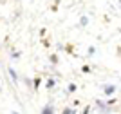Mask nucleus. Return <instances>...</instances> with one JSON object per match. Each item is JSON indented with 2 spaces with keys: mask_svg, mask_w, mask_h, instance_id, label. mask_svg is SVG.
I'll list each match as a JSON object with an SVG mask.
<instances>
[{
  "mask_svg": "<svg viewBox=\"0 0 121 114\" xmlns=\"http://www.w3.org/2000/svg\"><path fill=\"white\" fill-rule=\"evenodd\" d=\"M81 71H83V73H91V67H89V65H83V67H81Z\"/></svg>",
  "mask_w": 121,
  "mask_h": 114,
  "instance_id": "obj_14",
  "label": "nucleus"
},
{
  "mask_svg": "<svg viewBox=\"0 0 121 114\" xmlns=\"http://www.w3.org/2000/svg\"><path fill=\"white\" fill-rule=\"evenodd\" d=\"M96 107L99 109L101 114H108V112H110V109H112V107H108V105H107L103 100H98V101H96Z\"/></svg>",
  "mask_w": 121,
  "mask_h": 114,
  "instance_id": "obj_1",
  "label": "nucleus"
},
{
  "mask_svg": "<svg viewBox=\"0 0 121 114\" xmlns=\"http://www.w3.org/2000/svg\"><path fill=\"white\" fill-rule=\"evenodd\" d=\"M11 114H20V112H16V110H11Z\"/></svg>",
  "mask_w": 121,
  "mask_h": 114,
  "instance_id": "obj_16",
  "label": "nucleus"
},
{
  "mask_svg": "<svg viewBox=\"0 0 121 114\" xmlns=\"http://www.w3.org/2000/svg\"><path fill=\"white\" fill-rule=\"evenodd\" d=\"M67 91H69V92H74V91H76V83H69Z\"/></svg>",
  "mask_w": 121,
  "mask_h": 114,
  "instance_id": "obj_12",
  "label": "nucleus"
},
{
  "mask_svg": "<svg viewBox=\"0 0 121 114\" xmlns=\"http://www.w3.org/2000/svg\"><path fill=\"white\" fill-rule=\"evenodd\" d=\"M61 114H76V112H74L72 109H69V107H67V109H63V112H61Z\"/></svg>",
  "mask_w": 121,
  "mask_h": 114,
  "instance_id": "obj_13",
  "label": "nucleus"
},
{
  "mask_svg": "<svg viewBox=\"0 0 121 114\" xmlns=\"http://www.w3.org/2000/svg\"><path fill=\"white\" fill-rule=\"evenodd\" d=\"M40 114H54V105L52 103H45L43 109L40 110Z\"/></svg>",
  "mask_w": 121,
  "mask_h": 114,
  "instance_id": "obj_4",
  "label": "nucleus"
},
{
  "mask_svg": "<svg viewBox=\"0 0 121 114\" xmlns=\"http://www.w3.org/2000/svg\"><path fill=\"white\" fill-rule=\"evenodd\" d=\"M87 55H89V56H94V55H96V47H94V45H91V47H89V53H87Z\"/></svg>",
  "mask_w": 121,
  "mask_h": 114,
  "instance_id": "obj_10",
  "label": "nucleus"
},
{
  "mask_svg": "<svg viewBox=\"0 0 121 114\" xmlns=\"http://www.w3.org/2000/svg\"><path fill=\"white\" fill-rule=\"evenodd\" d=\"M116 92V85H112V83H105L103 85V94L105 96H112Z\"/></svg>",
  "mask_w": 121,
  "mask_h": 114,
  "instance_id": "obj_2",
  "label": "nucleus"
},
{
  "mask_svg": "<svg viewBox=\"0 0 121 114\" xmlns=\"http://www.w3.org/2000/svg\"><path fill=\"white\" fill-rule=\"evenodd\" d=\"M40 85H42V78H40V76H36V78L33 80V89L38 91V89H40Z\"/></svg>",
  "mask_w": 121,
  "mask_h": 114,
  "instance_id": "obj_5",
  "label": "nucleus"
},
{
  "mask_svg": "<svg viewBox=\"0 0 121 114\" xmlns=\"http://www.w3.org/2000/svg\"><path fill=\"white\" fill-rule=\"evenodd\" d=\"M24 83H25V87H33V80L25 76V78H24Z\"/></svg>",
  "mask_w": 121,
  "mask_h": 114,
  "instance_id": "obj_7",
  "label": "nucleus"
},
{
  "mask_svg": "<svg viewBox=\"0 0 121 114\" xmlns=\"http://www.w3.org/2000/svg\"><path fill=\"white\" fill-rule=\"evenodd\" d=\"M11 58H13V60H18V58H20V51H13V53H11Z\"/></svg>",
  "mask_w": 121,
  "mask_h": 114,
  "instance_id": "obj_11",
  "label": "nucleus"
},
{
  "mask_svg": "<svg viewBox=\"0 0 121 114\" xmlns=\"http://www.w3.org/2000/svg\"><path fill=\"white\" fill-rule=\"evenodd\" d=\"M87 24H89V18H87V16H81V18H80V25H83V27H85Z\"/></svg>",
  "mask_w": 121,
  "mask_h": 114,
  "instance_id": "obj_8",
  "label": "nucleus"
},
{
  "mask_svg": "<svg viewBox=\"0 0 121 114\" xmlns=\"http://www.w3.org/2000/svg\"><path fill=\"white\" fill-rule=\"evenodd\" d=\"M47 89H52V87H54V85H56V80L54 78H49V80H47Z\"/></svg>",
  "mask_w": 121,
  "mask_h": 114,
  "instance_id": "obj_6",
  "label": "nucleus"
},
{
  "mask_svg": "<svg viewBox=\"0 0 121 114\" xmlns=\"http://www.w3.org/2000/svg\"><path fill=\"white\" fill-rule=\"evenodd\" d=\"M117 2H119V5H121V0H117Z\"/></svg>",
  "mask_w": 121,
  "mask_h": 114,
  "instance_id": "obj_17",
  "label": "nucleus"
},
{
  "mask_svg": "<svg viewBox=\"0 0 121 114\" xmlns=\"http://www.w3.org/2000/svg\"><path fill=\"white\" fill-rule=\"evenodd\" d=\"M7 74H9V78H11V82L13 83H18V74H16V71L13 69V67H7Z\"/></svg>",
  "mask_w": 121,
  "mask_h": 114,
  "instance_id": "obj_3",
  "label": "nucleus"
},
{
  "mask_svg": "<svg viewBox=\"0 0 121 114\" xmlns=\"http://www.w3.org/2000/svg\"><path fill=\"white\" fill-rule=\"evenodd\" d=\"M89 112H91V107H85V109H83V112H81V114H89Z\"/></svg>",
  "mask_w": 121,
  "mask_h": 114,
  "instance_id": "obj_15",
  "label": "nucleus"
},
{
  "mask_svg": "<svg viewBox=\"0 0 121 114\" xmlns=\"http://www.w3.org/2000/svg\"><path fill=\"white\" fill-rule=\"evenodd\" d=\"M0 92H2V87H0Z\"/></svg>",
  "mask_w": 121,
  "mask_h": 114,
  "instance_id": "obj_18",
  "label": "nucleus"
},
{
  "mask_svg": "<svg viewBox=\"0 0 121 114\" xmlns=\"http://www.w3.org/2000/svg\"><path fill=\"white\" fill-rule=\"evenodd\" d=\"M49 60H51V64H54V65H56V64H58V55H51Z\"/></svg>",
  "mask_w": 121,
  "mask_h": 114,
  "instance_id": "obj_9",
  "label": "nucleus"
}]
</instances>
